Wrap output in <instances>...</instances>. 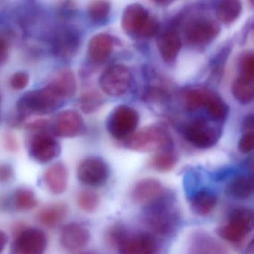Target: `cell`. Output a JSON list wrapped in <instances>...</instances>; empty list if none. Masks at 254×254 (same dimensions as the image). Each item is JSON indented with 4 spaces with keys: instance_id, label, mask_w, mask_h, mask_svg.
Returning <instances> with one entry per match:
<instances>
[{
    "instance_id": "1",
    "label": "cell",
    "mask_w": 254,
    "mask_h": 254,
    "mask_svg": "<svg viewBox=\"0 0 254 254\" xmlns=\"http://www.w3.org/2000/svg\"><path fill=\"white\" fill-rule=\"evenodd\" d=\"M65 102L56 90L47 84L42 88L31 90L22 96L16 104V122L21 123L28 117L51 114Z\"/></svg>"
},
{
    "instance_id": "2",
    "label": "cell",
    "mask_w": 254,
    "mask_h": 254,
    "mask_svg": "<svg viewBox=\"0 0 254 254\" xmlns=\"http://www.w3.org/2000/svg\"><path fill=\"white\" fill-rule=\"evenodd\" d=\"M144 218L148 227L157 234L166 236L175 230L178 221L175 198L170 193L164 191L145 203Z\"/></svg>"
},
{
    "instance_id": "3",
    "label": "cell",
    "mask_w": 254,
    "mask_h": 254,
    "mask_svg": "<svg viewBox=\"0 0 254 254\" xmlns=\"http://www.w3.org/2000/svg\"><path fill=\"white\" fill-rule=\"evenodd\" d=\"M122 27L132 38H151L158 32L159 23L142 5L134 3L125 8L122 16Z\"/></svg>"
},
{
    "instance_id": "4",
    "label": "cell",
    "mask_w": 254,
    "mask_h": 254,
    "mask_svg": "<svg viewBox=\"0 0 254 254\" xmlns=\"http://www.w3.org/2000/svg\"><path fill=\"white\" fill-rule=\"evenodd\" d=\"M170 139L167 132L157 126H149L133 133L126 141V146L138 152H152L169 148Z\"/></svg>"
},
{
    "instance_id": "5",
    "label": "cell",
    "mask_w": 254,
    "mask_h": 254,
    "mask_svg": "<svg viewBox=\"0 0 254 254\" xmlns=\"http://www.w3.org/2000/svg\"><path fill=\"white\" fill-rule=\"evenodd\" d=\"M254 212L248 208H237L232 211L228 221L218 228V234L227 242L239 243L252 231Z\"/></svg>"
},
{
    "instance_id": "6",
    "label": "cell",
    "mask_w": 254,
    "mask_h": 254,
    "mask_svg": "<svg viewBox=\"0 0 254 254\" xmlns=\"http://www.w3.org/2000/svg\"><path fill=\"white\" fill-rule=\"evenodd\" d=\"M47 243V235L42 230L21 226L16 229L11 254H44Z\"/></svg>"
},
{
    "instance_id": "7",
    "label": "cell",
    "mask_w": 254,
    "mask_h": 254,
    "mask_svg": "<svg viewBox=\"0 0 254 254\" xmlns=\"http://www.w3.org/2000/svg\"><path fill=\"white\" fill-rule=\"evenodd\" d=\"M139 121V114L134 108L126 105H119L110 114L107 128L116 139H127L136 130Z\"/></svg>"
},
{
    "instance_id": "8",
    "label": "cell",
    "mask_w": 254,
    "mask_h": 254,
    "mask_svg": "<svg viewBox=\"0 0 254 254\" xmlns=\"http://www.w3.org/2000/svg\"><path fill=\"white\" fill-rule=\"evenodd\" d=\"M221 129L203 119H196L189 123L184 129V136L196 148L207 149L218 142Z\"/></svg>"
},
{
    "instance_id": "9",
    "label": "cell",
    "mask_w": 254,
    "mask_h": 254,
    "mask_svg": "<svg viewBox=\"0 0 254 254\" xmlns=\"http://www.w3.org/2000/svg\"><path fill=\"white\" fill-rule=\"evenodd\" d=\"M28 151L35 161L46 164L59 157L62 148L59 141L47 132H36L29 139Z\"/></svg>"
},
{
    "instance_id": "10",
    "label": "cell",
    "mask_w": 254,
    "mask_h": 254,
    "mask_svg": "<svg viewBox=\"0 0 254 254\" xmlns=\"http://www.w3.org/2000/svg\"><path fill=\"white\" fill-rule=\"evenodd\" d=\"M81 35L73 26H62L55 31L52 50L55 56L63 60L73 58L79 50Z\"/></svg>"
},
{
    "instance_id": "11",
    "label": "cell",
    "mask_w": 254,
    "mask_h": 254,
    "mask_svg": "<svg viewBox=\"0 0 254 254\" xmlns=\"http://www.w3.org/2000/svg\"><path fill=\"white\" fill-rule=\"evenodd\" d=\"M131 79V74L126 66L113 65L101 75L99 85L108 96H120L128 90Z\"/></svg>"
},
{
    "instance_id": "12",
    "label": "cell",
    "mask_w": 254,
    "mask_h": 254,
    "mask_svg": "<svg viewBox=\"0 0 254 254\" xmlns=\"http://www.w3.org/2000/svg\"><path fill=\"white\" fill-rule=\"evenodd\" d=\"M107 163L100 157H89L78 165L77 177L81 184L92 187L103 186L109 178Z\"/></svg>"
},
{
    "instance_id": "13",
    "label": "cell",
    "mask_w": 254,
    "mask_h": 254,
    "mask_svg": "<svg viewBox=\"0 0 254 254\" xmlns=\"http://www.w3.org/2000/svg\"><path fill=\"white\" fill-rule=\"evenodd\" d=\"M219 25L215 20L200 18L193 20L186 29V39L193 45H204L213 41L220 33Z\"/></svg>"
},
{
    "instance_id": "14",
    "label": "cell",
    "mask_w": 254,
    "mask_h": 254,
    "mask_svg": "<svg viewBox=\"0 0 254 254\" xmlns=\"http://www.w3.org/2000/svg\"><path fill=\"white\" fill-rule=\"evenodd\" d=\"M90 239L88 229L79 223L72 222L62 227L60 242L67 252H78L84 249Z\"/></svg>"
},
{
    "instance_id": "15",
    "label": "cell",
    "mask_w": 254,
    "mask_h": 254,
    "mask_svg": "<svg viewBox=\"0 0 254 254\" xmlns=\"http://www.w3.org/2000/svg\"><path fill=\"white\" fill-rule=\"evenodd\" d=\"M157 242L148 233L126 235L119 244L120 254H155Z\"/></svg>"
},
{
    "instance_id": "16",
    "label": "cell",
    "mask_w": 254,
    "mask_h": 254,
    "mask_svg": "<svg viewBox=\"0 0 254 254\" xmlns=\"http://www.w3.org/2000/svg\"><path fill=\"white\" fill-rule=\"evenodd\" d=\"M84 127V120L79 113L74 110H66L56 117L53 130L59 137L72 138L80 134Z\"/></svg>"
},
{
    "instance_id": "17",
    "label": "cell",
    "mask_w": 254,
    "mask_h": 254,
    "mask_svg": "<svg viewBox=\"0 0 254 254\" xmlns=\"http://www.w3.org/2000/svg\"><path fill=\"white\" fill-rule=\"evenodd\" d=\"M47 85L56 90L65 100L67 101L76 93V77L72 69L61 68L53 72Z\"/></svg>"
},
{
    "instance_id": "18",
    "label": "cell",
    "mask_w": 254,
    "mask_h": 254,
    "mask_svg": "<svg viewBox=\"0 0 254 254\" xmlns=\"http://www.w3.org/2000/svg\"><path fill=\"white\" fill-rule=\"evenodd\" d=\"M181 39L175 29H169L162 32L157 40V48L166 63L172 64L176 60L181 49Z\"/></svg>"
},
{
    "instance_id": "19",
    "label": "cell",
    "mask_w": 254,
    "mask_h": 254,
    "mask_svg": "<svg viewBox=\"0 0 254 254\" xmlns=\"http://www.w3.org/2000/svg\"><path fill=\"white\" fill-rule=\"evenodd\" d=\"M43 181L47 188L55 194L64 192L67 187L68 171L64 163L51 165L44 172Z\"/></svg>"
},
{
    "instance_id": "20",
    "label": "cell",
    "mask_w": 254,
    "mask_h": 254,
    "mask_svg": "<svg viewBox=\"0 0 254 254\" xmlns=\"http://www.w3.org/2000/svg\"><path fill=\"white\" fill-rule=\"evenodd\" d=\"M114 48V39L107 33L94 35L89 41L87 56L93 63H100L106 60Z\"/></svg>"
},
{
    "instance_id": "21",
    "label": "cell",
    "mask_w": 254,
    "mask_h": 254,
    "mask_svg": "<svg viewBox=\"0 0 254 254\" xmlns=\"http://www.w3.org/2000/svg\"><path fill=\"white\" fill-rule=\"evenodd\" d=\"M163 191V186L158 180L144 178L135 184L132 190V198L137 203L145 204L160 195Z\"/></svg>"
},
{
    "instance_id": "22",
    "label": "cell",
    "mask_w": 254,
    "mask_h": 254,
    "mask_svg": "<svg viewBox=\"0 0 254 254\" xmlns=\"http://www.w3.org/2000/svg\"><path fill=\"white\" fill-rule=\"evenodd\" d=\"M38 201L35 193L29 188H18L14 190L9 198L5 199L1 206L11 207L14 210L29 211L38 206Z\"/></svg>"
},
{
    "instance_id": "23",
    "label": "cell",
    "mask_w": 254,
    "mask_h": 254,
    "mask_svg": "<svg viewBox=\"0 0 254 254\" xmlns=\"http://www.w3.org/2000/svg\"><path fill=\"white\" fill-rule=\"evenodd\" d=\"M217 196L209 189L196 191L190 199L191 210L197 215L204 216L210 213L217 204Z\"/></svg>"
},
{
    "instance_id": "24",
    "label": "cell",
    "mask_w": 254,
    "mask_h": 254,
    "mask_svg": "<svg viewBox=\"0 0 254 254\" xmlns=\"http://www.w3.org/2000/svg\"><path fill=\"white\" fill-rule=\"evenodd\" d=\"M68 207L64 203H56L41 209L38 214V220L41 224L47 227L59 225L66 218Z\"/></svg>"
},
{
    "instance_id": "25",
    "label": "cell",
    "mask_w": 254,
    "mask_h": 254,
    "mask_svg": "<svg viewBox=\"0 0 254 254\" xmlns=\"http://www.w3.org/2000/svg\"><path fill=\"white\" fill-rule=\"evenodd\" d=\"M252 178L246 175H237L230 181L226 188V192L236 200H244L251 197L254 193Z\"/></svg>"
},
{
    "instance_id": "26",
    "label": "cell",
    "mask_w": 254,
    "mask_h": 254,
    "mask_svg": "<svg viewBox=\"0 0 254 254\" xmlns=\"http://www.w3.org/2000/svg\"><path fill=\"white\" fill-rule=\"evenodd\" d=\"M232 92L241 104L247 105L252 102L254 96V77L244 75L238 77L232 86Z\"/></svg>"
},
{
    "instance_id": "27",
    "label": "cell",
    "mask_w": 254,
    "mask_h": 254,
    "mask_svg": "<svg viewBox=\"0 0 254 254\" xmlns=\"http://www.w3.org/2000/svg\"><path fill=\"white\" fill-rule=\"evenodd\" d=\"M191 254H226L225 250L213 238L208 235L194 236L191 246Z\"/></svg>"
},
{
    "instance_id": "28",
    "label": "cell",
    "mask_w": 254,
    "mask_h": 254,
    "mask_svg": "<svg viewBox=\"0 0 254 254\" xmlns=\"http://www.w3.org/2000/svg\"><path fill=\"white\" fill-rule=\"evenodd\" d=\"M212 93V91L206 88L189 89L183 93V105L188 111H196L206 105Z\"/></svg>"
},
{
    "instance_id": "29",
    "label": "cell",
    "mask_w": 254,
    "mask_h": 254,
    "mask_svg": "<svg viewBox=\"0 0 254 254\" xmlns=\"http://www.w3.org/2000/svg\"><path fill=\"white\" fill-rule=\"evenodd\" d=\"M242 5L236 0L221 1L217 5L215 14L220 22L230 24L237 20L242 13Z\"/></svg>"
},
{
    "instance_id": "30",
    "label": "cell",
    "mask_w": 254,
    "mask_h": 254,
    "mask_svg": "<svg viewBox=\"0 0 254 254\" xmlns=\"http://www.w3.org/2000/svg\"><path fill=\"white\" fill-rule=\"evenodd\" d=\"M176 163V155L169 148L157 151L150 160V166L160 172H169L175 167Z\"/></svg>"
},
{
    "instance_id": "31",
    "label": "cell",
    "mask_w": 254,
    "mask_h": 254,
    "mask_svg": "<svg viewBox=\"0 0 254 254\" xmlns=\"http://www.w3.org/2000/svg\"><path fill=\"white\" fill-rule=\"evenodd\" d=\"M205 107L207 109L209 116L215 121L222 122L227 118L228 107L223 99L213 92L208 99Z\"/></svg>"
},
{
    "instance_id": "32",
    "label": "cell",
    "mask_w": 254,
    "mask_h": 254,
    "mask_svg": "<svg viewBox=\"0 0 254 254\" xmlns=\"http://www.w3.org/2000/svg\"><path fill=\"white\" fill-rule=\"evenodd\" d=\"M111 12V4L106 1H93L87 7V16L93 23H105Z\"/></svg>"
},
{
    "instance_id": "33",
    "label": "cell",
    "mask_w": 254,
    "mask_h": 254,
    "mask_svg": "<svg viewBox=\"0 0 254 254\" xmlns=\"http://www.w3.org/2000/svg\"><path fill=\"white\" fill-rule=\"evenodd\" d=\"M103 104V99L96 91H89L84 93L78 100V106L83 113L91 114L96 112Z\"/></svg>"
},
{
    "instance_id": "34",
    "label": "cell",
    "mask_w": 254,
    "mask_h": 254,
    "mask_svg": "<svg viewBox=\"0 0 254 254\" xmlns=\"http://www.w3.org/2000/svg\"><path fill=\"white\" fill-rule=\"evenodd\" d=\"M78 206L84 212H94L100 203L97 193L93 190H84L80 191L77 197Z\"/></svg>"
},
{
    "instance_id": "35",
    "label": "cell",
    "mask_w": 254,
    "mask_h": 254,
    "mask_svg": "<svg viewBox=\"0 0 254 254\" xmlns=\"http://www.w3.org/2000/svg\"><path fill=\"white\" fill-rule=\"evenodd\" d=\"M239 68L241 75L254 77V56L252 51H248L243 53L239 60Z\"/></svg>"
},
{
    "instance_id": "36",
    "label": "cell",
    "mask_w": 254,
    "mask_h": 254,
    "mask_svg": "<svg viewBox=\"0 0 254 254\" xmlns=\"http://www.w3.org/2000/svg\"><path fill=\"white\" fill-rule=\"evenodd\" d=\"M29 75L24 71H19L11 75L9 80V84L11 88L15 90H22L29 85Z\"/></svg>"
},
{
    "instance_id": "37",
    "label": "cell",
    "mask_w": 254,
    "mask_h": 254,
    "mask_svg": "<svg viewBox=\"0 0 254 254\" xmlns=\"http://www.w3.org/2000/svg\"><path fill=\"white\" fill-rule=\"evenodd\" d=\"M254 146V132L246 131L239 139L238 148L242 154H248L252 151Z\"/></svg>"
},
{
    "instance_id": "38",
    "label": "cell",
    "mask_w": 254,
    "mask_h": 254,
    "mask_svg": "<svg viewBox=\"0 0 254 254\" xmlns=\"http://www.w3.org/2000/svg\"><path fill=\"white\" fill-rule=\"evenodd\" d=\"M14 170L12 165L8 163H0V184H5L12 181Z\"/></svg>"
},
{
    "instance_id": "39",
    "label": "cell",
    "mask_w": 254,
    "mask_h": 254,
    "mask_svg": "<svg viewBox=\"0 0 254 254\" xmlns=\"http://www.w3.org/2000/svg\"><path fill=\"white\" fill-rule=\"evenodd\" d=\"M10 45L6 37L0 34V66H3L9 56Z\"/></svg>"
},
{
    "instance_id": "40",
    "label": "cell",
    "mask_w": 254,
    "mask_h": 254,
    "mask_svg": "<svg viewBox=\"0 0 254 254\" xmlns=\"http://www.w3.org/2000/svg\"><path fill=\"white\" fill-rule=\"evenodd\" d=\"M4 145L8 151H12V152L17 151L18 148L17 139L10 133L5 135V138H4Z\"/></svg>"
},
{
    "instance_id": "41",
    "label": "cell",
    "mask_w": 254,
    "mask_h": 254,
    "mask_svg": "<svg viewBox=\"0 0 254 254\" xmlns=\"http://www.w3.org/2000/svg\"><path fill=\"white\" fill-rule=\"evenodd\" d=\"M7 242H8V236L3 231L0 230V254H2V251L5 249Z\"/></svg>"
},
{
    "instance_id": "42",
    "label": "cell",
    "mask_w": 254,
    "mask_h": 254,
    "mask_svg": "<svg viewBox=\"0 0 254 254\" xmlns=\"http://www.w3.org/2000/svg\"><path fill=\"white\" fill-rule=\"evenodd\" d=\"M244 127H245L246 131H253L254 130V118L253 116H249L247 117L244 123Z\"/></svg>"
}]
</instances>
